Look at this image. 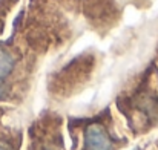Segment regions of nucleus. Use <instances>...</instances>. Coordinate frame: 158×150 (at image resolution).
I'll use <instances>...</instances> for the list:
<instances>
[{"label": "nucleus", "instance_id": "obj_1", "mask_svg": "<svg viewBox=\"0 0 158 150\" xmlns=\"http://www.w3.org/2000/svg\"><path fill=\"white\" fill-rule=\"evenodd\" d=\"M115 141L103 124H88L83 133V150H114Z\"/></svg>", "mask_w": 158, "mask_h": 150}, {"label": "nucleus", "instance_id": "obj_2", "mask_svg": "<svg viewBox=\"0 0 158 150\" xmlns=\"http://www.w3.org/2000/svg\"><path fill=\"white\" fill-rule=\"evenodd\" d=\"M15 66V58L5 48H0V80L6 78Z\"/></svg>", "mask_w": 158, "mask_h": 150}, {"label": "nucleus", "instance_id": "obj_3", "mask_svg": "<svg viewBox=\"0 0 158 150\" xmlns=\"http://www.w3.org/2000/svg\"><path fill=\"white\" fill-rule=\"evenodd\" d=\"M0 150H12V147L6 143H0Z\"/></svg>", "mask_w": 158, "mask_h": 150}]
</instances>
